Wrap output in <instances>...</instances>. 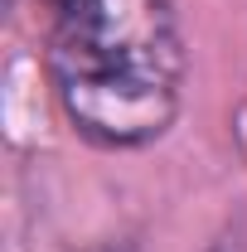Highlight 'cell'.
Returning a JSON list of instances; mask_svg holds the SVG:
<instances>
[{
	"label": "cell",
	"mask_w": 247,
	"mask_h": 252,
	"mask_svg": "<svg viewBox=\"0 0 247 252\" xmlns=\"http://www.w3.org/2000/svg\"><path fill=\"white\" fill-rule=\"evenodd\" d=\"M63 117L97 146L131 151L180 112L185 44L170 0H39Z\"/></svg>",
	"instance_id": "cell-1"
}]
</instances>
